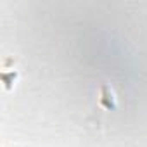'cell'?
Wrapping results in <instances>:
<instances>
[{
    "label": "cell",
    "instance_id": "6da1fadb",
    "mask_svg": "<svg viewBox=\"0 0 147 147\" xmlns=\"http://www.w3.org/2000/svg\"><path fill=\"white\" fill-rule=\"evenodd\" d=\"M100 104L106 109H114L116 107V99L113 95V92L107 87H102V97H100Z\"/></svg>",
    "mask_w": 147,
    "mask_h": 147
}]
</instances>
